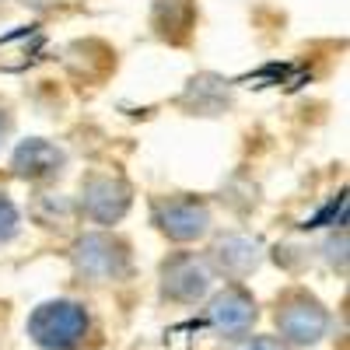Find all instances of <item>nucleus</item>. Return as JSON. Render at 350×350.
<instances>
[{
  "mask_svg": "<svg viewBox=\"0 0 350 350\" xmlns=\"http://www.w3.org/2000/svg\"><path fill=\"white\" fill-rule=\"evenodd\" d=\"M252 319H256V301L242 287H224L211 301V323L224 336H245L252 329Z\"/></svg>",
  "mask_w": 350,
  "mask_h": 350,
  "instance_id": "6e6552de",
  "label": "nucleus"
},
{
  "mask_svg": "<svg viewBox=\"0 0 350 350\" xmlns=\"http://www.w3.org/2000/svg\"><path fill=\"white\" fill-rule=\"evenodd\" d=\"M25 4H32V8H49V4H56V0H25Z\"/></svg>",
  "mask_w": 350,
  "mask_h": 350,
  "instance_id": "2eb2a0df",
  "label": "nucleus"
},
{
  "mask_svg": "<svg viewBox=\"0 0 350 350\" xmlns=\"http://www.w3.org/2000/svg\"><path fill=\"white\" fill-rule=\"evenodd\" d=\"M130 183L112 172H92L81 183V211L95 224H116L130 211Z\"/></svg>",
  "mask_w": 350,
  "mask_h": 350,
  "instance_id": "7ed1b4c3",
  "label": "nucleus"
},
{
  "mask_svg": "<svg viewBox=\"0 0 350 350\" xmlns=\"http://www.w3.org/2000/svg\"><path fill=\"white\" fill-rule=\"evenodd\" d=\"M193 25V0H158L154 4V28L161 39L179 42Z\"/></svg>",
  "mask_w": 350,
  "mask_h": 350,
  "instance_id": "9d476101",
  "label": "nucleus"
},
{
  "mask_svg": "<svg viewBox=\"0 0 350 350\" xmlns=\"http://www.w3.org/2000/svg\"><path fill=\"white\" fill-rule=\"evenodd\" d=\"M67 165V154L56 148V144L42 140V137H32V140H21L14 154H11V172L18 179H28V183H42V179H56Z\"/></svg>",
  "mask_w": 350,
  "mask_h": 350,
  "instance_id": "0eeeda50",
  "label": "nucleus"
},
{
  "mask_svg": "<svg viewBox=\"0 0 350 350\" xmlns=\"http://www.w3.org/2000/svg\"><path fill=\"white\" fill-rule=\"evenodd\" d=\"M186 102H189L196 112H203V116H217V112L228 109V88H224L221 77L203 74V77L189 81V88H186Z\"/></svg>",
  "mask_w": 350,
  "mask_h": 350,
  "instance_id": "9b49d317",
  "label": "nucleus"
},
{
  "mask_svg": "<svg viewBox=\"0 0 350 350\" xmlns=\"http://www.w3.org/2000/svg\"><path fill=\"white\" fill-rule=\"evenodd\" d=\"M14 231H18V207L0 193V242H8Z\"/></svg>",
  "mask_w": 350,
  "mask_h": 350,
  "instance_id": "f8f14e48",
  "label": "nucleus"
},
{
  "mask_svg": "<svg viewBox=\"0 0 350 350\" xmlns=\"http://www.w3.org/2000/svg\"><path fill=\"white\" fill-rule=\"evenodd\" d=\"M277 326H280V336L287 343L308 347V343H319L326 336L329 315L312 295H305V291H291V295L280 301V308H277Z\"/></svg>",
  "mask_w": 350,
  "mask_h": 350,
  "instance_id": "20e7f679",
  "label": "nucleus"
},
{
  "mask_svg": "<svg viewBox=\"0 0 350 350\" xmlns=\"http://www.w3.org/2000/svg\"><path fill=\"white\" fill-rule=\"evenodd\" d=\"M70 259H74L77 273L95 280V284H112V280H123L130 273V249H126V242L112 239V235L77 239Z\"/></svg>",
  "mask_w": 350,
  "mask_h": 350,
  "instance_id": "f03ea898",
  "label": "nucleus"
},
{
  "mask_svg": "<svg viewBox=\"0 0 350 350\" xmlns=\"http://www.w3.org/2000/svg\"><path fill=\"white\" fill-rule=\"evenodd\" d=\"M154 224L172 242H193L200 235H207L211 211H207V203L196 200V196H175V200L154 203Z\"/></svg>",
  "mask_w": 350,
  "mask_h": 350,
  "instance_id": "39448f33",
  "label": "nucleus"
},
{
  "mask_svg": "<svg viewBox=\"0 0 350 350\" xmlns=\"http://www.w3.org/2000/svg\"><path fill=\"white\" fill-rule=\"evenodd\" d=\"M8 133H11V116H8V109L0 105V144L8 140Z\"/></svg>",
  "mask_w": 350,
  "mask_h": 350,
  "instance_id": "4468645a",
  "label": "nucleus"
},
{
  "mask_svg": "<svg viewBox=\"0 0 350 350\" xmlns=\"http://www.w3.org/2000/svg\"><path fill=\"white\" fill-rule=\"evenodd\" d=\"M28 336L46 350H74L88 336V312L77 301H46L28 319Z\"/></svg>",
  "mask_w": 350,
  "mask_h": 350,
  "instance_id": "f257e3e1",
  "label": "nucleus"
},
{
  "mask_svg": "<svg viewBox=\"0 0 350 350\" xmlns=\"http://www.w3.org/2000/svg\"><path fill=\"white\" fill-rule=\"evenodd\" d=\"M239 350H287L280 340H273V336H256V340H249V343H242Z\"/></svg>",
  "mask_w": 350,
  "mask_h": 350,
  "instance_id": "ddd939ff",
  "label": "nucleus"
},
{
  "mask_svg": "<svg viewBox=\"0 0 350 350\" xmlns=\"http://www.w3.org/2000/svg\"><path fill=\"white\" fill-rule=\"evenodd\" d=\"M214 262L228 277H245L259 267V242L249 235H224L214 245Z\"/></svg>",
  "mask_w": 350,
  "mask_h": 350,
  "instance_id": "1a4fd4ad",
  "label": "nucleus"
},
{
  "mask_svg": "<svg viewBox=\"0 0 350 350\" xmlns=\"http://www.w3.org/2000/svg\"><path fill=\"white\" fill-rule=\"evenodd\" d=\"M211 287V267L193 252L172 256L161 267V291L172 301H196Z\"/></svg>",
  "mask_w": 350,
  "mask_h": 350,
  "instance_id": "423d86ee",
  "label": "nucleus"
}]
</instances>
